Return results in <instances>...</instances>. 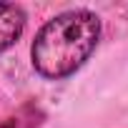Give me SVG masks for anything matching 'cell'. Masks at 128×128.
Returning <instances> with one entry per match:
<instances>
[{"instance_id":"6da1fadb","label":"cell","mask_w":128,"mask_h":128,"mask_svg":"<svg viewBox=\"0 0 128 128\" xmlns=\"http://www.w3.org/2000/svg\"><path fill=\"white\" fill-rule=\"evenodd\" d=\"M98 38L100 20L96 13L83 8L66 10L38 30L30 45L33 68L48 80L68 78L93 55Z\"/></svg>"},{"instance_id":"7a4b0ae2","label":"cell","mask_w":128,"mask_h":128,"mask_svg":"<svg viewBox=\"0 0 128 128\" xmlns=\"http://www.w3.org/2000/svg\"><path fill=\"white\" fill-rule=\"evenodd\" d=\"M25 28V13L15 3H0V53L15 45V40L23 35Z\"/></svg>"}]
</instances>
